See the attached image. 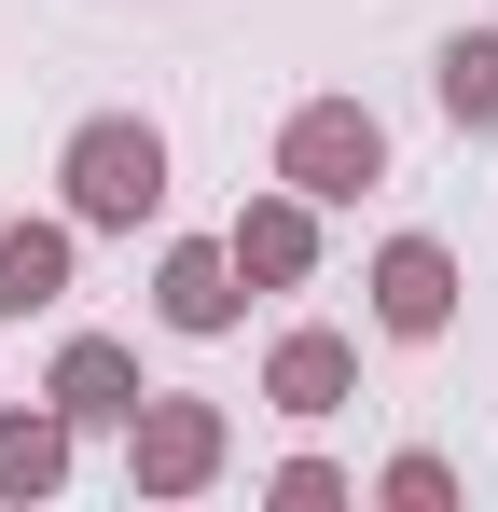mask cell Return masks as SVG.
Instances as JSON below:
<instances>
[{
    "instance_id": "1",
    "label": "cell",
    "mask_w": 498,
    "mask_h": 512,
    "mask_svg": "<svg viewBox=\"0 0 498 512\" xmlns=\"http://www.w3.org/2000/svg\"><path fill=\"white\" fill-rule=\"evenodd\" d=\"M56 208H70L83 236H139L166 208V125L153 111H83L70 153H56Z\"/></svg>"
},
{
    "instance_id": "5",
    "label": "cell",
    "mask_w": 498,
    "mask_h": 512,
    "mask_svg": "<svg viewBox=\"0 0 498 512\" xmlns=\"http://www.w3.org/2000/svg\"><path fill=\"white\" fill-rule=\"evenodd\" d=\"M153 319L180 346H222L249 319V277H236V250H222V236H166L153 250Z\"/></svg>"
},
{
    "instance_id": "10",
    "label": "cell",
    "mask_w": 498,
    "mask_h": 512,
    "mask_svg": "<svg viewBox=\"0 0 498 512\" xmlns=\"http://www.w3.org/2000/svg\"><path fill=\"white\" fill-rule=\"evenodd\" d=\"M70 457H83V429L56 402H0V499H56Z\"/></svg>"
},
{
    "instance_id": "11",
    "label": "cell",
    "mask_w": 498,
    "mask_h": 512,
    "mask_svg": "<svg viewBox=\"0 0 498 512\" xmlns=\"http://www.w3.org/2000/svg\"><path fill=\"white\" fill-rule=\"evenodd\" d=\"M429 111H443L457 139H498V28H443V56H429Z\"/></svg>"
},
{
    "instance_id": "2",
    "label": "cell",
    "mask_w": 498,
    "mask_h": 512,
    "mask_svg": "<svg viewBox=\"0 0 498 512\" xmlns=\"http://www.w3.org/2000/svg\"><path fill=\"white\" fill-rule=\"evenodd\" d=\"M236 471V416L208 402V388H153L139 416H125V485L139 499H208Z\"/></svg>"
},
{
    "instance_id": "3",
    "label": "cell",
    "mask_w": 498,
    "mask_h": 512,
    "mask_svg": "<svg viewBox=\"0 0 498 512\" xmlns=\"http://www.w3.org/2000/svg\"><path fill=\"white\" fill-rule=\"evenodd\" d=\"M277 180L319 194V208H360V194L388 180V125H374L360 97H305V111L277 125Z\"/></svg>"
},
{
    "instance_id": "13",
    "label": "cell",
    "mask_w": 498,
    "mask_h": 512,
    "mask_svg": "<svg viewBox=\"0 0 498 512\" xmlns=\"http://www.w3.org/2000/svg\"><path fill=\"white\" fill-rule=\"evenodd\" d=\"M374 499H388V512H443V499H457V457H429V443H402V457L374 471Z\"/></svg>"
},
{
    "instance_id": "12",
    "label": "cell",
    "mask_w": 498,
    "mask_h": 512,
    "mask_svg": "<svg viewBox=\"0 0 498 512\" xmlns=\"http://www.w3.org/2000/svg\"><path fill=\"white\" fill-rule=\"evenodd\" d=\"M263 499H277V512H332V499H360V471H346V457H277Z\"/></svg>"
},
{
    "instance_id": "7",
    "label": "cell",
    "mask_w": 498,
    "mask_h": 512,
    "mask_svg": "<svg viewBox=\"0 0 498 512\" xmlns=\"http://www.w3.org/2000/svg\"><path fill=\"white\" fill-rule=\"evenodd\" d=\"M263 402H277V416H346V402H360V333H332V319H291V333L263 346Z\"/></svg>"
},
{
    "instance_id": "8",
    "label": "cell",
    "mask_w": 498,
    "mask_h": 512,
    "mask_svg": "<svg viewBox=\"0 0 498 512\" xmlns=\"http://www.w3.org/2000/svg\"><path fill=\"white\" fill-rule=\"evenodd\" d=\"M42 402H56L70 429H125L139 402H153V388H139V346H125V333H56V360H42Z\"/></svg>"
},
{
    "instance_id": "4",
    "label": "cell",
    "mask_w": 498,
    "mask_h": 512,
    "mask_svg": "<svg viewBox=\"0 0 498 512\" xmlns=\"http://www.w3.org/2000/svg\"><path fill=\"white\" fill-rule=\"evenodd\" d=\"M360 291H374V333H388V346H443L471 277H457V250H443V236H388Z\"/></svg>"
},
{
    "instance_id": "9",
    "label": "cell",
    "mask_w": 498,
    "mask_h": 512,
    "mask_svg": "<svg viewBox=\"0 0 498 512\" xmlns=\"http://www.w3.org/2000/svg\"><path fill=\"white\" fill-rule=\"evenodd\" d=\"M70 263H83V222H0V319H56L70 305Z\"/></svg>"
},
{
    "instance_id": "6",
    "label": "cell",
    "mask_w": 498,
    "mask_h": 512,
    "mask_svg": "<svg viewBox=\"0 0 498 512\" xmlns=\"http://www.w3.org/2000/svg\"><path fill=\"white\" fill-rule=\"evenodd\" d=\"M222 250H236V277H249V291H305V277H319V194L263 180L236 222H222Z\"/></svg>"
}]
</instances>
